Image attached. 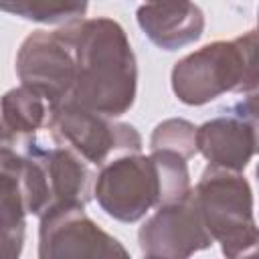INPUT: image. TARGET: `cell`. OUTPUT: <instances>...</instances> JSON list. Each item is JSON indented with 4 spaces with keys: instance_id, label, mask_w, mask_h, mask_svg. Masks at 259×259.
<instances>
[{
    "instance_id": "obj_12",
    "label": "cell",
    "mask_w": 259,
    "mask_h": 259,
    "mask_svg": "<svg viewBox=\"0 0 259 259\" xmlns=\"http://www.w3.org/2000/svg\"><path fill=\"white\" fill-rule=\"evenodd\" d=\"M49 113L51 105L24 85L6 91L0 97V115L10 138L34 136L42 125H47Z\"/></svg>"
},
{
    "instance_id": "obj_3",
    "label": "cell",
    "mask_w": 259,
    "mask_h": 259,
    "mask_svg": "<svg viewBox=\"0 0 259 259\" xmlns=\"http://www.w3.org/2000/svg\"><path fill=\"white\" fill-rule=\"evenodd\" d=\"M202 223L221 245L225 257H241L255 249L259 233L253 214V190L243 172L206 166L192 188Z\"/></svg>"
},
{
    "instance_id": "obj_4",
    "label": "cell",
    "mask_w": 259,
    "mask_h": 259,
    "mask_svg": "<svg viewBox=\"0 0 259 259\" xmlns=\"http://www.w3.org/2000/svg\"><path fill=\"white\" fill-rule=\"evenodd\" d=\"M47 127L55 144L73 150L91 166H103L115 154L142 150V136L134 125L113 121L69 97L51 107Z\"/></svg>"
},
{
    "instance_id": "obj_14",
    "label": "cell",
    "mask_w": 259,
    "mask_h": 259,
    "mask_svg": "<svg viewBox=\"0 0 259 259\" xmlns=\"http://www.w3.org/2000/svg\"><path fill=\"white\" fill-rule=\"evenodd\" d=\"M26 210L22 202L0 188V259H16L24 247Z\"/></svg>"
},
{
    "instance_id": "obj_6",
    "label": "cell",
    "mask_w": 259,
    "mask_h": 259,
    "mask_svg": "<svg viewBox=\"0 0 259 259\" xmlns=\"http://www.w3.org/2000/svg\"><path fill=\"white\" fill-rule=\"evenodd\" d=\"M14 69L20 85L40 95L51 107L65 101L75 83V59L63 26L30 32L16 53Z\"/></svg>"
},
{
    "instance_id": "obj_2",
    "label": "cell",
    "mask_w": 259,
    "mask_h": 259,
    "mask_svg": "<svg viewBox=\"0 0 259 259\" xmlns=\"http://www.w3.org/2000/svg\"><path fill=\"white\" fill-rule=\"evenodd\" d=\"M257 32L214 40L180 59L170 75L172 91L186 105H204L225 93H255Z\"/></svg>"
},
{
    "instance_id": "obj_5",
    "label": "cell",
    "mask_w": 259,
    "mask_h": 259,
    "mask_svg": "<svg viewBox=\"0 0 259 259\" xmlns=\"http://www.w3.org/2000/svg\"><path fill=\"white\" fill-rule=\"evenodd\" d=\"M93 196L101 210L119 223L144 219L162 200V178L152 156L125 152L99 166Z\"/></svg>"
},
{
    "instance_id": "obj_7",
    "label": "cell",
    "mask_w": 259,
    "mask_h": 259,
    "mask_svg": "<svg viewBox=\"0 0 259 259\" xmlns=\"http://www.w3.org/2000/svg\"><path fill=\"white\" fill-rule=\"evenodd\" d=\"M127 249L85 214L79 204H51L40 214L38 257H127Z\"/></svg>"
},
{
    "instance_id": "obj_15",
    "label": "cell",
    "mask_w": 259,
    "mask_h": 259,
    "mask_svg": "<svg viewBox=\"0 0 259 259\" xmlns=\"http://www.w3.org/2000/svg\"><path fill=\"white\" fill-rule=\"evenodd\" d=\"M150 150H170L186 160L198 154L196 150V125L186 119H164L156 125L150 138Z\"/></svg>"
},
{
    "instance_id": "obj_9",
    "label": "cell",
    "mask_w": 259,
    "mask_h": 259,
    "mask_svg": "<svg viewBox=\"0 0 259 259\" xmlns=\"http://www.w3.org/2000/svg\"><path fill=\"white\" fill-rule=\"evenodd\" d=\"M196 150L210 166L243 172L257 150L255 93L196 127Z\"/></svg>"
},
{
    "instance_id": "obj_16",
    "label": "cell",
    "mask_w": 259,
    "mask_h": 259,
    "mask_svg": "<svg viewBox=\"0 0 259 259\" xmlns=\"http://www.w3.org/2000/svg\"><path fill=\"white\" fill-rule=\"evenodd\" d=\"M4 140H10V136H8V132H6L4 123H2V115H0V142H4Z\"/></svg>"
},
{
    "instance_id": "obj_8",
    "label": "cell",
    "mask_w": 259,
    "mask_h": 259,
    "mask_svg": "<svg viewBox=\"0 0 259 259\" xmlns=\"http://www.w3.org/2000/svg\"><path fill=\"white\" fill-rule=\"evenodd\" d=\"M138 243L144 257L184 259L210 247L208 235L194 194L156 206V212L144 221L138 231Z\"/></svg>"
},
{
    "instance_id": "obj_13",
    "label": "cell",
    "mask_w": 259,
    "mask_h": 259,
    "mask_svg": "<svg viewBox=\"0 0 259 259\" xmlns=\"http://www.w3.org/2000/svg\"><path fill=\"white\" fill-rule=\"evenodd\" d=\"M89 0H0V10L40 24H67L85 16Z\"/></svg>"
},
{
    "instance_id": "obj_11",
    "label": "cell",
    "mask_w": 259,
    "mask_h": 259,
    "mask_svg": "<svg viewBox=\"0 0 259 259\" xmlns=\"http://www.w3.org/2000/svg\"><path fill=\"white\" fill-rule=\"evenodd\" d=\"M40 160L51 188V204H79L85 206L93 196L95 172L73 150L59 146H38Z\"/></svg>"
},
{
    "instance_id": "obj_10",
    "label": "cell",
    "mask_w": 259,
    "mask_h": 259,
    "mask_svg": "<svg viewBox=\"0 0 259 259\" xmlns=\"http://www.w3.org/2000/svg\"><path fill=\"white\" fill-rule=\"evenodd\" d=\"M136 20L150 42L168 53L196 42L204 30V14L192 0H150Z\"/></svg>"
},
{
    "instance_id": "obj_1",
    "label": "cell",
    "mask_w": 259,
    "mask_h": 259,
    "mask_svg": "<svg viewBox=\"0 0 259 259\" xmlns=\"http://www.w3.org/2000/svg\"><path fill=\"white\" fill-rule=\"evenodd\" d=\"M61 26L71 40L75 59V83L69 99L107 117L130 111L138 91V63L121 24L99 16Z\"/></svg>"
}]
</instances>
